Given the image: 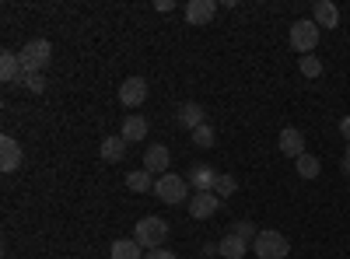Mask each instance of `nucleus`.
<instances>
[{"instance_id": "obj_1", "label": "nucleus", "mask_w": 350, "mask_h": 259, "mask_svg": "<svg viewBox=\"0 0 350 259\" xmlns=\"http://www.w3.org/2000/svg\"><path fill=\"white\" fill-rule=\"evenodd\" d=\"M18 60H21V70L25 74H42L53 60V46L49 39H32V42H25L21 53H18Z\"/></svg>"}, {"instance_id": "obj_18", "label": "nucleus", "mask_w": 350, "mask_h": 259, "mask_svg": "<svg viewBox=\"0 0 350 259\" xmlns=\"http://www.w3.org/2000/svg\"><path fill=\"white\" fill-rule=\"evenodd\" d=\"M126 144H137V140H144L148 137V120L144 116H126L123 120V133H120Z\"/></svg>"}, {"instance_id": "obj_24", "label": "nucleus", "mask_w": 350, "mask_h": 259, "mask_svg": "<svg viewBox=\"0 0 350 259\" xmlns=\"http://www.w3.org/2000/svg\"><path fill=\"white\" fill-rule=\"evenodd\" d=\"M235 189H239V179H235V176H217V182H214V196L228 200V196H235Z\"/></svg>"}, {"instance_id": "obj_3", "label": "nucleus", "mask_w": 350, "mask_h": 259, "mask_svg": "<svg viewBox=\"0 0 350 259\" xmlns=\"http://www.w3.org/2000/svg\"><path fill=\"white\" fill-rule=\"evenodd\" d=\"M186 193H189V182L183 176H175V172H165V176L154 179V196L161 200V204H168V207L183 204Z\"/></svg>"}, {"instance_id": "obj_4", "label": "nucleus", "mask_w": 350, "mask_h": 259, "mask_svg": "<svg viewBox=\"0 0 350 259\" xmlns=\"http://www.w3.org/2000/svg\"><path fill=\"white\" fill-rule=\"evenodd\" d=\"M252 252L259 259H284L291 252V242H287V235H280V232H273V228H270V232H259L256 235Z\"/></svg>"}, {"instance_id": "obj_15", "label": "nucleus", "mask_w": 350, "mask_h": 259, "mask_svg": "<svg viewBox=\"0 0 350 259\" xmlns=\"http://www.w3.org/2000/svg\"><path fill=\"white\" fill-rule=\"evenodd\" d=\"M21 77H25V70H21V60H18V53H11V49H4L0 53V81L4 84H21Z\"/></svg>"}, {"instance_id": "obj_26", "label": "nucleus", "mask_w": 350, "mask_h": 259, "mask_svg": "<svg viewBox=\"0 0 350 259\" xmlns=\"http://www.w3.org/2000/svg\"><path fill=\"white\" fill-rule=\"evenodd\" d=\"M301 74H305V77H319V74H323L319 56H301Z\"/></svg>"}, {"instance_id": "obj_21", "label": "nucleus", "mask_w": 350, "mask_h": 259, "mask_svg": "<svg viewBox=\"0 0 350 259\" xmlns=\"http://www.w3.org/2000/svg\"><path fill=\"white\" fill-rule=\"evenodd\" d=\"M189 140L196 144L200 151H211L214 144H217V133H214V126H211V123H203V126H196V130L189 133Z\"/></svg>"}, {"instance_id": "obj_14", "label": "nucleus", "mask_w": 350, "mask_h": 259, "mask_svg": "<svg viewBox=\"0 0 350 259\" xmlns=\"http://www.w3.org/2000/svg\"><path fill=\"white\" fill-rule=\"evenodd\" d=\"M312 21H315L319 28H336V25H340V8L333 4V0H315Z\"/></svg>"}, {"instance_id": "obj_20", "label": "nucleus", "mask_w": 350, "mask_h": 259, "mask_svg": "<svg viewBox=\"0 0 350 259\" xmlns=\"http://www.w3.org/2000/svg\"><path fill=\"white\" fill-rule=\"evenodd\" d=\"M109 259H144V256H140V245L133 238H120V242H112Z\"/></svg>"}, {"instance_id": "obj_6", "label": "nucleus", "mask_w": 350, "mask_h": 259, "mask_svg": "<svg viewBox=\"0 0 350 259\" xmlns=\"http://www.w3.org/2000/svg\"><path fill=\"white\" fill-rule=\"evenodd\" d=\"M217 210H221V196H214V193H193L189 196V217L193 221H207Z\"/></svg>"}, {"instance_id": "obj_10", "label": "nucleus", "mask_w": 350, "mask_h": 259, "mask_svg": "<svg viewBox=\"0 0 350 259\" xmlns=\"http://www.w3.org/2000/svg\"><path fill=\"white\" fill-rule=\"evenodd\" d=\"M183 14H186V25H207V21H214L217 4L214 0H189Z\"/></svg>"}, {"instance_id": "obj_9", "label": "nucleus", "mask_w": 350, "mask_h": 259, "mask_svg": "<svg viewBox=\"0 0 350 259\" xmlns=\"http://www.w3.org/2000/svg\"><path fill=\"white\" fill-rule=\"evenodd\" d=\"M172 165V151L165 144H151L148 151H144V168L151 172V176H165V168Z\"/></svg>"}, {"instance_id": "obj_13", "label": "nucleus", "mask_w": 350, "mask_h": 259, "mask_svg": "<svg viewBox=\"0 0 350 259\" xmlns=\"http://www.w3.org/2000/svg\"><path fill=\"white\" fill-rule=\"evenodd\" d=\"M277 144H280V151H284L287 158H295V161L305 154V137H301V130H295V126H284Z\"/></svg>"}, {"instance_id": "obj_22", "label": "nucleus", "mask_w": 350, "mask_h": 259, "mask_svg": "<svg viewBox=\"0 0 350 259\" xmlns=\"http://www.w3.org/2000/svg\"><path fill=\"white\" fill-rule=\"evenodd\" d=\"M319 172H323V161H319L315 154H301L298 158V176L301 179H319Z\"/></svg>"}, {"instance_id": "obj_25", "label": "nucleus", "mask_w": 350, "mask_h": 259, "mask_svg": "<svg viewBox=\"0 0 350 259\" xmlns=\"http://www.w3.org/2000/svg\"><path fill=\"white\" fill-rule=\"evenodd\" d=\"M21 84H25L28 95H42V92H46V77H42V74H25Z\"/></svg>"}, {"instance_id": "obj_23", "label": "nucleus", "mask_w": 350, "mask_h": 259, "mask_svg": "<svg viewBox=\"0 0 350 259\" xmlns=\"http://www.w3.org/2000/svg\"><path fill=\"white\" fill-rule=\"evenodd\" d=\"M231 235H239L242 242H249V245H252V242H256V235H259V228H256L252 221H245V217H239L235 224H231Z\"/></svg>"}, {"instance_id": "obj_8", "label": "nucleus", "mask_w": 350, "mask_h": 259, "mask_svg": "<svg viewBox=\"0 0 350 259\" xmlns=\"http://www.w3.org/2000/svg\"><path fill=\"white\" fill-rule=\"evenodd\" d=\"M189 189L193 193H214V182H217V172L211 168V165H189Z\"/></svg>"}, {"instance_id": "obj_2", "label": "nucleus", "mask_w": 350, "mask_h": 259, "mask_svg": "<svg viewBox=\"0 0 350 259\" xmlns=\"http://www.w3.org/2000/svg\"><path fill=\"white\" fill-rule=\"evenodd\" d=\"M165 238H168V221L161 217H140L133 228V242L140 249H165Z\"/></svg>"}, {"instance_id": "obj_29", "label": "nucleus", "mask_w": 350, "mask_h": 259, "mask_svg": "<svg viewBox=\"0 0 350 259\" xmlns=\"http://www.w3.org/2000/svg\"><path fill=\"white\" fill-rule=\"evenodd\" d=\"M340 133H343V140L350 144V116H343V120H340Z\"/></svg>"}, {"instance_id": "obj_11", "label": "nucleus", "mask_w": 350, "mask_h": 259, "mask_svg": "<svg viewBox=\"0 0 350 259\" xmlns=\"http://www.w3.org/2000/svg\"><path fill=\"white\" fill-rule=\"evenodd\" d=\"M21 168V144L14 137H0V172H14Z\"/></svg>"}, {"instance_id": "obj_12", "label": "nucleus", "mask_w": 350, "mask_h": 259, "mask_svg": "<svg viewBox=\"0 0 350 259\" xmlns=\"http://www.w3.org/2000/svg\"><path fill=\"white\" fill-rule=\"evenodd\" d=\"M175 120H179V126H183V130H189V133H193L196 126L207 123V112H203V105H200V102H186V105H179Z\"/></svg>"}, {"instance_id": "obj_5", "label": "nucleus", "mask_w": 350, "mask_h": 259, "mask_svg": "<svg viewBox=\"0 0 350 259\" xmlns=\"http://www.w3.org/2000/svg\"><path fill=\"white\" fill-rule=\"evenodd\" d=\"M319 46V25L308 18H301V21H295V25H291V49H295V53H301V56H308L312 49Z\"/></svg>"}, {"instance_id": "obj_7", "label": "nucleus", "mask_w": 350, "mask_h": 259, "mask_svg": "<svg viewBox=\"0 0 350 259\" xmlns=\"http://www.w3.org/2000/svg\"><path fill=\"white\" fill-rule=\"evenodd\" d=\"M144 98H148V81H144V77H126V81L120 84V102H123L126 109L144 105Z\"/></svg>"}, {"instance_id": "obj_16", "label": "nucleus", "mask_w": 350, "mask_h": 259, "mask_svg": "<svg viewBox=\"0 0 350 259\" xmlns=\"http://www.w3.org/2000/svg\"><path fill=\"white\" fill-rule=\"evenodd\" d=\"M249 249H252V245L242 242L239 235H224V238L217 242V256H224V259H242Z\"/></svg>"}, {"instance_id": "obj_19", "label": "nucleus", "mask_w": 350, "mask_h": 259, "mask_svg": "<svg viewBox=\"0 0 350 259\" xmlns=\"http://www.w3.org/2000/svg\"><path fill=\"white\" fill-rule=\"evenodd\" d=\"M126 186L133 193H154V176H151L148 168H137V172H130V176H126Z\"/></svg>"}, {"instance_id": "obj_30", "label": "nucleus", "mask_w": 350, "mask_h": 259, "mask_svg": "<svg viewBox=\"0 0 350 259\" xmlns=\"http://www.w3.org/2000/svg\"><path fill=\"white\" fill-rule=\"evenodd\" d=\"M343 176L350 179V144H347V154H343Z\"/></svg>"}, {"instance_id": "obj_17", "label": "nucleus", "mask_w": 350, "mask_h": 259, "mask_svg": "<svg viewBox=\"0 0 350 259\" xmlns=\"http://www.w3.org/2000/svg\"><path fill=\"white\" fill-rule=\"evenodd\" d=\"M98 154H102V161H123L126 158V140L123 137H105L102 140V148H98Z\"/></svg>"}, {"instance_id": "obj_27", "label": "nucleus", "mask_w": 350, "mask_h": 259, "mask_svg": "<svg viewBox=\"0 0 350 259\" xmlns=\"http://www.w3.org/2000/svg\"><path fill=\"white\" fill-rule=\"evenodd\" d=\"M144 259H179V256H175V252H168V249H151V252L144 256Z\"/></svg>"}, {"instance_id": "obj_28", "label": "nucleus", "mask_w": 350, "mask_h": 259, "mask_svg": "<svg viewBox=\"0 0 350 259\" xmlns=\"http://www.w3.org/2000/svg\"><path fill=\"white\" fill-rule=\"evenodd\" d=\"M154 11L168 14V11H175V4H172V0H154Z\"/></svg>"}]
</instances>
